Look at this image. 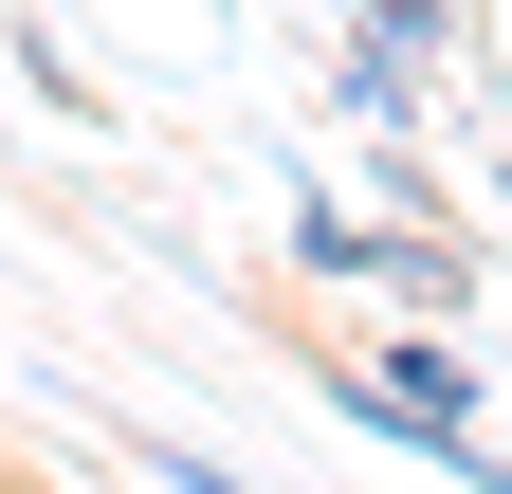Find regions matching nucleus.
I'll use <instances>...</instances> for the list:
<instances>
[{
    "instance_id": "nucleus-1",
    "label": "nucleus",
    "mask_w": 512,
    "mask_h": 494,
    "mask_svg": "<svg viewBox=\"0 0 512 494\" xmlns=\"http://www.w3.org/2000/svg\"><path fill=\"white\" fill-rule=\"evenodd\" d=\"M330 19H348V74H330L348 129H403V110L458 74V19H439V0H330Z\"/></svg>"
},
{
    "instance_id": "nucleus-2",
    "label": "nucleus",
    "mask_w": 512,
    "mask_h": 494,
    "mask_svg": "<svg viewBox=\"0 0 512 494\" xmlns=\"http://www.w3.org/2000/svg\"><path fill=\"white\" fill-rule=\"evenodd\" d=\"M293 257H311V275H366V257H384V238H366L348 202H293Z\"/></svg>"
},
{
    "instance_id": "nucleus-3",
    "label": "nucleus",
    "mask_w": 512,
    "mask_h": 494,
    "mask_svg": "<svg viewBox=\"0 0 512 494\" xmlns=\"http://www.w3.org/2000/svg\"><path fill=\"white\" fill-rule=\"evenodd\" d=\"M494 202H512V147H494Z\"/></svg>"
}]
</instances>
